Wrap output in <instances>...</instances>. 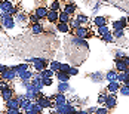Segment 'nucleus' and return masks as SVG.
<instances>
[{
  "label": "nucleus",
  "instance_id": "f3484780",
  "mask_svg": "<svg viewBox=\"0 0 129 114\" xmlns=\"http://www.w3.org/2000/svg\"><path fill=\"white\" fill-rule=\"evenodd\" d=\"M117 104V99L114 96H107V101H105V107L110 110V108H113V107H116Z\"/></svg>",
  "mask_w": 129,
  "mask_h": 114
},
{
  "label": "nucleus",
  "instance_id": "423d86ee",
  "mask_svg": "<svg viewBox=\"0 0 129 114\" xmlns=\"http://www.w3.org/2000/svg\"><path fill=\"white\" fill-rule=\"evenodd\" d=\"M34 13L39 16L40 19H43V18H46V16H48V13H49V9H48L46 6H39V8L36 9V12H34Z\"/></svg>",
  "mask_w": 129,
  "mask_h": 114
},
{
  "label": "nucleus",
  "instance_id": "2eb2a0df",
  "mask_svg": "<svg viewBox=\"0 0 129 114\" xmlns=\"http://www.w3.org/2000/svg\"><path fill=\"white\" fill-rule=\"evenodd\" d=\"M53 99H55V104H56V107H59V105H64L65 102V96L62 93H58V95H55V96H52Z\"/></svg>",
  "mask_w": 129,
  "mask_h": 114
},
{
  "label": "nucleus",
  "instance_id": "dca6fc26",
  "mask_svg": "<svg viewBox=\"0 0 129 114\" xmlns=\"http://www.w3.org/2000/svg\"><path fill=\"white\" fill-rule=\"evenodd\" d=\"M28 105H30V98H28L27 95L21 96V98H19V108H24V110H25Z\"/></svg>",
  "mask_w": 129,
  "mask_h": 114
},
{
  "label": "nucleus",
  "instance_id": "2f4dec72",
  "mask_svg": "<svg viewBox=\"0 0 129 114\" xmlns=\"http://www.w3.org/2000/svg\"><path fill=\"white\" fill-rule=\"evenodd\" d=\"M126 79H128V77H126V73H125V71H120V73L117 74V80H119V82H125Z\"/></svg>",
  "mask_w": 129,
  "mask_h": 114
},
{
  "label": "nucleus",
  "instance_id": "f704fd0d",
  "mask_svg": "<svg viewBox=\"0 0 129 114\" xmlns=\"http://www.w3.org/2000/svg\"><path fill=\"white\" fill-rule=\"evenodd\" d=\"M39 19H40V18L36 15V13L30 15V22H31V24H36V22H39Z\"/></svg>",
  "mask_w": 129,
  "mask_h": 114
},
{
  "label": "nucleus",
  "instance_id": "aec40b11",
  "mask_svg": "<svg viewBox=\"0 0 129 114\" xmlns=\"http://www.w3.org/2000/svg\"><path fill=\"white\" fill-rule=\"evenodd\" d=\"M70 19H71V15L67 12H59V22H70Z\"/></svg>",
  "mask_w": 129,
  "mask_h": 114
},
{
  "label": "nucleus",
  "instance_id": "e433bc0d",
  "mask_svg": "<svg viewBox=\"0 0 129 114\" xmlns=\"http://www.w3.org/2000/svg\"><path fill=\"white\" fill-rule=\"evenodd\" d=\"M77 21L79 22H88V16H85V15H77Z\"/></svg>",
  "mask_w": 129,
  "mask_h": 114
},
{
  "label": "nucleus",
  "instance_id": "4468645a",
  "mask_svg": "<svg viewBox=\"0 0 129 114\" xmlns=\"http://www.w3.org/2000/svg\"><path fill=\"white\" fill-rule=\"evenodd\" d=\"M107 89H108L110 92H113V93H114V92H117V90L120 89V82H119V80H114V82H110V85L107 86Z\"/></svg>",
  "mask_w": 129,
  "mask_h": 114
},
{
  "label": "nucleus",
  "instance_id": "79ce46f5",
  "mask_svg": "<svg viewBox=\"0 0 129 114\" xmlns=\"http://www.w3.org/2000/svg\"><path fill=\"white\" fill-rule=\"evenodd\" d=\"M68 74H70V76H76V74H77V70L70 67V70H68Z\"/></svg>",
  "mask_w": 129,
  "mask_h": 114
},
{
  "label": "nucleus",
  "instance_id": "393cba45",
  "mask_svg": "<svg viewBox=\"0 0 129 114\" xmlns=\"http://www.w3.org/2000/svg\"><path fill=\"white\" fill-rule=\"evenodd\" d=\"M74 11H76V5H74V3H68V5L64 8V12L70 13V15H73Z\"/></svg>",
  "mask_w": 129,
  "mask_h": 114
},
{
  "label": "nucleus",
  "instance_id": "1a4fd4ad",
  "mask_svg": "<svg viewBox=\"0 0 129 114\" xmlns=\"http://www.w3.org/2000/svg\"><path fill=\"white\" fill-rule=\"evenodd\" d=\"M42 110H43V107H40L37 102H36V104H30V105L25 108L27 113H40Z\"/></svg>",
  "mask_w": 129,
  "mask_h": 114
},
{
  "label": "nucleus",
  "instance_id": "c03bdc74",
  "mask_svg": "<svg viewBox=\"0 0 129 114\" xmlns=\"http://www.w3.org/2000/svg\"><path fill=\"white\" fill-rule=\"evenodd\" d=\"M6 68H8L6 65H2V64H0V74H2V73H3V71L6 70Z\"/></svg>",
  "mask_w": 129,
  "mask_h": 114
},
{
  "label": "nucleus",
  "instance_id": "b1692460",
  "mask_svg": "<svg viewBox=\"0 0 129 114\" xmlns=\"http://www.w3.org/2000/svg\"><path fill=\"white\" fill-rule=\"evenodd\" d=\"M61 9V5L58 0H52L51 5H49V11H59Z\"/></svg>",
  "mask_w": 129,
  "mask_h": 114
},
{
  "label": "nucleus",
  "instance_id": "4c0bfd02",
  "mask_svg": "<svg viewBox=\"0 0 129 114\" xmlns=\"http://www.w3.org/2000/svg\"><path fill=\"white\" fill-rule=\"evenodd\" d=\"M107 96H108V95H104V93H101V95L98 96V101L101 102V104H105V101H107Z\"/></svg>",
  "mask_w": 129,
  "mask_h": 114
},
{
  "label": "nucleus",
  "instance_id": "f257e3e1",
  "mask_svg": "<svg viewBox=\"0 0 129 114\" xmlns=\"http://www.w3.org/2000/svg\"><path fill=\"white\" fill-rule=\"evenodd\" d=\"M0 21H2V25H3V28H13V25H15V19L12 18V15L8 12H3L2 15H0Z\"/></svg>",
  "mask_w": 129,
  "mask_h": 114
},
{
  "label": "nucleus",
  "instance_id": "a211bd4d",
  "mask_svg": "<svg viewBox=\"0 0 129 114\" xmlns=\"http://www.w3.org/2000/svg\"><path fill=\"white\" fill-rule=\"evenodd\" d=\"M31 31H33V34H40V33H43V25L36 22V24L31 25Z\"/></svg>",
  "mask_w": 129,
  "mask_h": 114
},
{
  "label": "nucleus",
  "instance_id": "7c9ffc66",
  "mask_svg": "<svg viewBox=\"0 0 129 114\" xmlns=\"http://www.w3.org/2000/svg\"><path fill=\"white\" fill-rule=\"evenodd\" d=\"M119 90H120V93H122V95H129V86H128V85L120 86V89H119Z\"/></svg>",
  "mask_w": 129,
  "mask_h": 114
},
{
  "label": "nucleus",
  "instance_id": "5701e85b",
  "mask_svg": "<svg viewBox=\"0 0 129 114\" xmlns=\"http://www.w3.org/2000/svg\"><path fill=\"white\" fill-rule=\"evenodd\" d=\"M13 68H15V71H16L18 76H19L21 73H24L25 70H28V64H19L18 67H13Z\"/></svg>",
  "mask_w": 129,
  "mask_h": 114
},
{
  "label": "nucleus",
  "instance_id": "f03ea898",
  "mask_svg": "<svg viewBox=\"0 0 129 114\" xmlns=\"http://www.w3.org/2000/svg\"><path fill=\"white\" fill-rule=\"evenodd\" d=\"M0 9L3 11V12H8V13H16V8H15V5H13L11 0H0Z\"/></svg>",
  "mask_w": 129,
  "mask_h": 114
},
{
  "label": "nucleus",
  "instance_id": "4be33fe9",
  "mask_svg": "<svg viewBox=\"0 0 129 114\" xmlns=\"http://www.w3.org/2000/svg\"><path fill=\"white\" fill-rule=\"evenodd\" d=\"M58 30L61 33H68L70 31V25L67 22H58Z\"/></svg>",
  "mask_w": 129,
  "mask_h": 114
},
{
  "label": "nucleus",
  "instance_id": "37998d69",
  "mask_svg": "<svg viewBox=\"0 0 129 114\" xmlns=\"http://www.w3.org/2000/svg\"><path fill=\"white\" fill-rule=\"evenodd\" d=\"M103 39H104V40H107V42H113V37H111V36H110L108 33H107V34H104Z\"/></svg>",
  "mask_w": 129,
  "mask_h": 114
},
{
  "label": "nucleus",
  "instance_id": "bb28decb",
  "mask_svg": "<svg viewBox=\"0 0 129 114\" xmlns=\"http://www.w3.org/2000/svg\"><path fill=\"white\" fill-rule=\"evenodd\" d=\"M40 73H42V74H40V76L42 77H52L53 76V74H55V71H53V70H46V68H45V70H43V71H40Z\"/></svg>",
  "mask_w": 129,
  "mask_h": 114
},
{
  "label": "nucleus",
  "instance_id": "6e6552de",
  "mask_svg": "<svg viewBox=\"0 0 129 114\" xmlns=\"http://www.w3.org/2000/svg\"><path fill=\"white\" fill-rule=\"evenodd\" d=\"M37 104H39L40 107H43V108H48V107H51V99L49 98H46V96H42L40 95L39 98H37Z\"/></svg>",
  "mask_w": 129,
  "mask_h": 114
},
{
  "label": "nucleus",
  "instance_id": "f8f14e48",
  "mask_svg": "<svg viewBox=\"0 0 129 114\" xmlns=\"http://www.w3.org/2000/svg\"><path fill=\"white\" fill-rule=\"evenodd\" d=\"M71 111H76L71 105H59V107H56V113H71Z\"/></svg>",
  "mask_w": 129,
  "mask_h": 114
},
{
  "label": "nucleus",
  "instance_id": "c756f323",
  "mask_svg": "<svg viewBox=\"0 0 129 114\" xmlns=\"http://www.w3.org/2000/svg\"><path fill=\"white\" fill-rule=\"evenodd\" d=\"M59 65H61V64L56 62V61H51V68L55 71V73H56V71H59Z\"/></svg>",
  "mask_w": 129,
  "mask_h": 114
},
{
  "label": "nucleus",
  "instance_id": "a878e982",
  "mask_svg": "<svg viewBox=\"0 0 129 114\" xmlns=\"http://www.w3.org/2000/svg\"><path fill=\"white\" fill-rule=\"evenodd\" d=\"M19 77H21V80H22V82H27V80H30V79H33V74H31V73H30V71H24V73H21V74H19Z\"/></svg>",
  "mask_w": 129,
  "mask_h": 114
},
{
  "label": "nucleus",
  "instance_id": "c85d7f7f",
  "mask_svg": "<svg viewBox=\"0 0 129 114\" xmlns=\"http://www.w3.org/2000/svg\"><path fill=\"white\" fill-rule=\"evenodd\" d=\"M107 79H108L110 82L117 80V73H116V71H108V73H107Z\"/></svg>",
  "mask_w": 129,
  "mask_h": 114
},
{
  "label": "nucleus",
  "instance_id": "ea45409f",
  "mask_svg": "<svg viewBox=\"0 0 129 114\" xmlns=\"http://www.w3.org/2000/svg\"><path fill=\"white\" fill-rule=\"evenodd\" d=\"M123 36V30H114V37H122Z\"/></svg>",
  "mask_w": 129,
  "mask_h": 114
},
{
  "label": "nucleus",
  "instance_id": "39448f33",
  "mask_svg": "<svg viewBox=\"0 0 129 114\" xmlns=\"http://www.w3.org/2000/svg\"><path fill=\"white\" fill-rule=\"evenodd\" d=\"M31 64H33V67H34L37 71H43V70L48 67V61H45V59H39V58L33 59V61H31Z\"/></svg>",
  "mask_w": 129,
  "mask_h": 114
},
{
  "label": "nucleus",
  "instance_id": "58836bf2",
  "mask_svg": "<svg viewBox=\"0 0 129 114\" xmlns=\"http://www.w3.org/2000/svg\"><path fill=\"white\" fill-rule=\"evenodd\" d=\"M95 113H98V114L108 113V108H107V107H104V108H98V110H95Z\"/></svg>",
  "mask_w": 129,
  "mask_h": 114
},
{
  "label": "nucleus",
  "instance_id": "a18cd8bd",
  "mask_svg": "<svg viewBox=\"0 0 129 114\" xmlns=\"http://www.w3.org/2000/svg\"><path fill=\"white\" fill-rule=\"evenodd\" d=\"M123 61L126 62V65L129 67V56H123Z\"/></svg>",
  "mask_w": 129,
  "mask_h": 114
},
{
  "label": "nucleus",
  "instance_id": "473e14b6",
  "mask_svg": "<svg viewBox=\"0 0 129 114\" xmlns=\"http://www.w3.org/2000/svg\"><path fill=\"white\" fill-rule=\"evenodd\" d=\"M98 30H100V34H107L108 33V27H107V24L105 25H101V27H98Z\"/></svg>",
  "mask_w": 129,
  "mask_h": 114
},
{
  "label": "nucleus",
  "instance_id": "6ab92c4d",
  "mask_svg": "<svg viewBox=\"0 0 129 114\" xmlns=\"http://www.w3.org/2000/svg\"><path fill=\"white\" fill-rule=\"evenodd\" d=\"M93 24L96 27L105 25V24H107V18H105V16H96V18L93 19Z\"/></svg>",
  "mask_w": 129,
  "mask_h": 114
},
{
  "label": "nucleus",
  "instance_id": "20e7f679",
  "mask_svg": "<svg viewBox=\"0 0 129 114\" xmlns=\"http://www.w3.org/2000/svg\"><path fill=\"white\" fill-rule=\"evenodd\" d=\"M74 33L77 34V37L79 39H88V37H90L92 36V33H90L89 30L86 28V27H77V28H74Z\"/></svg>",
  "mask_w": 129,
  "mask_h": 114
},
{
  "label": "nucleus",
  "instance_id": "ddd939ff",
  "mask_svg": "<svg viewBox=\"0 0 129 114\" xmlns=\"http://www.w3.org/2000/svg\"><path fill=\"white\" fill-rule=\"evenodd\" d=\"M116 68H117V71H125L128 68V65L123 61V58H117L116 59Z\"/></svg>",
  "mask_w": 129,
  "mask_h": 114
},
{
  "label": "nucleus",
  "instance_id": "9b49d317",
  "mask_svg": "<svg viewBox=\"0 0 129 114\" xmlns=\"http://www.w3.org/2000/svg\"><path fill=\"white\" fill-rule=\"evenodd\" d=\"M6 107H8V110H11V108H19V99H15V98L8 99L6 101Z\"/></svg>",
  "mask_w": 129,
  "mask_h": 114
},
{
  "label": "nucleus",
  "instance_id": "0eeeda50",
  "mask_svg": "<svg viewBox=\"0 0 129 114\" xmlns=\"http://www.w3.org/2000/svg\"><path fill=\"white\" fill-rule=\"evenodd\" d=\"M48 21L49 22H56V21H59V11H49L48 13Z\"/></svg>",
  "mask_w": 129,
  "mask_h": 114
},
{
  "label": "nucleus",
  "instance_id": "de8ad7c7",
  "mask_svg": "<svg viewBox=\"0 0 129 114\" xmlns=\"http://www.w3.org/2000/svg\"><path fill=\"white\" fill-rule=\"evenodd\" d=\"M126 21H128V22H129V16H128V18H126Z\"/></svg>",
  "mask_w": 129,
  "mask_h": 114
},
{
  "label": "nucleus",
  "instance_id": "c9c22d12",
  "mask_svg": "<svg viewBox=\"0 0 129 114\" xmlns=\"http://www.w3.org/2000/svg\"><path fill=\"white\" fill-rule=\"evenodd\" d=\"M68 70H70V65H68V64H61V65H59V71L68 73Z\"/></svg>",
  "mask_w": 129,
  "mask_h": 114
},
{
  "label": "nucleus",
  "instance_id": "49530a36",
  "mask_svg": "<svg viewBox=\"0 0 129 114\" xmlns=\"http://www.w3.org/2000/svg\"><path fill=\"white\" fill-rule=\"evenodd\" d=\"M2 28H3V25H2V22H0V31H2Z\"/></svg>",
  "mask_w": 129,
  "mask_h": 114
},
{
  "label": "nucleus",
  "instance_id": "72a5a7b5",
  "mask_svg": "<svg viewBox=\"0 0 129 114\" xmlns=\"http://www.w3.org/2000/svg\"><path fill=\"white\" fill-rule=\"evenodd\" d=\"M113 27H114V30H123L125 27L122 24V21H116V22H113Z\"/></svg>",
  "mask_w": 129,
  "mask_h": 114
},
{
  "label": "nucleus",
  "instance_id": "cd10ccee",
  "mask_svg": "<svg viewBox=\"0 0 129 114\" xmlns=\"http://www.w3.org/2000/svg\"><path fill=\"white\" fill-rule=\"evenodd\" d=\"M16 21H19V22H25L27 21V15L24 12H16Z\"/></svg>",
  "mask_w": 129,
  "mask_h": 114
},
{
  "label": "nucleus",
  "instance_id": "a19ab883",
  "mask_svg": "<svg viewBox=\"0 0 129 114\" xmlns=\"http://www.w3.org/2000/svg\"><path fill=\"white\" fill-rule=\"evenodd\" d=\"M67 89H68L67 83H65V82H62V83L59 85V90H61V92H64V90H67Z\"/></svg>",
  "mask_w": 129,
  "mask_h": 114
},
{
  "label": "nucleus",
  "instance_id": "7ed1b4c3",
  "mask_svg": "<svg viewBox=\"0 0 129 114\" xmlns=\"http://www.w3.org/2000/svg\"><path fill=\"white\" fill-rule=\"evenodd\" d=\"M0 76H2V79H3V80L9 82V80H13L15 77L18 76V73L15 71V68H6V70H5Z\"/></svg>",
  "mask_w": 129,
  "mask_h": 114
},
{
  "label": "nucleus",
  "instance_id": "9d476101",
  "mask_svg": "<svg viewBox=\"0 0 129 114\" xmlns=\"http://www.w3.org/2000/svg\"><path fill=\"white\" fill-rule=\"evenodd\" d=\"M2 96H3V99L5 101H8V99H11L13 96V90L11 88H5L2 89Z\"/></svg>",
  "mask_w": 129,
  "mask_h": 114
},
{
  "label": "nucleus",
  "instance_id": "412c9836",
  "mask_svg": "<svg viewBox=\"0 0 129 114\" xmlns=\"http://www.w3.org/2000/svg\"><path fill=\"white\" fill-rule=\"evenodd\" d=\"M56 77H58V80H61V82H67V80L70 79V74H68V73H64V71H56Z\"/></svg>",
  "mask_w": 129,
  "mask_h": 114
}]
</instances>
